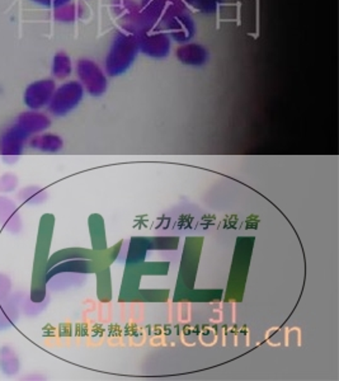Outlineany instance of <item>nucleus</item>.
I'll return each instance as SVG.
<instances>
[{
    "label": "nucleus",
    "instance_id": "8",
    "mask_svg": "<svg viewBox=\"0 0 339 381\" xmlns=\"http://www.w3.org/2000/svg\"><path fill=\"white\" fill-rule=\"evenodd\" d=\"M163 30L170 36V39L179 45L187 43L192 40L196 34V25L194 18L185 10H181L163 25Z\"/></svg>",
    "mask_w": 339,
    "mask_h": 381
},
{
    "label": "nucleus",
    "instance_id": "19",
    "mask_svg": "<svg viewBox=\"0 0 339 381\" xmlns=\"http://www.w3.org/2000/svg\"><path fill=\"white\" fill-rule=\"evenodd\" d=\"M18 186V178L12 173H7L0 177V194L13 192Z\"/></svg>",
    "mask_w": 339,
    "mask_h": 381
},
{
    "label": "nucleus",
    "instance_id": "6",
    "mask_svg": "<svg viewBox=\"0 0 339 381\" xmlns=\"http://www.w3.org/2000/svg\"><path fill=\"white\" fill-rule=\"evenodd\" d=\"M78 75L81 87L93 97L105 94L108 88V81L102 69L90 60H81L78 64Z\"/></svg>",
    "mask_w": 339,
    "mask_h": 381
},
{
    "label": "nucleus",
    "instance_id": "20",
    "mask_svg": "<svg viewBox=\"0 0 339 381\" xmlns=\"http://www.w3.org/2000/svg\"><path fill=\"white\" fill-rule=\"evenodd\" d=\"M10 290H12L10 280L4 275H0V302L8 299Z\"/></svg>",
    "mask_w": 339,
    "mask_h": 381
},
{
    "label": "nucleus",
    "instance_id": "7",
    "mask_svg": "<svg viewBox=\"0 0 339 381\" xmlns=\"http://www.w3.org/2000/svg\"><path fill=\"white\" fill-rule=\"evenodd\" d=\"M30 136L18 123L1 134L0 155L6 164H14L19 159V156L23 153L25 141Z\"/></svg>",
    "mask_w": 339,
    "mask_h": 381
},
{
    "label": "nucleus",
    "instance_id": "11",
    "mask_svg": "<svg viewBox=\"0 0 339 381\" xmlns=\"http://www.w3.org/2000/svg\"><path fill=\"white\" fill-rule=\"evenodd\" d=\"M0 225L13 234L22 230V218L13 200L0 196Z\"/></svg>",
    "mask_w": 339,
    "mask_h": 381
},
{
    "label": "nucleus",
    "instance_id": "13",
    "mask_svg": "<svg viewBox=\"0 0 339 381\" xmlns=\"http://www.w3.org/2000/svg\"><path fill=\"white\" fill-rule=\"evenodd\" d=\"M30 146L41 153H57L63 149L64 141L57 135L43 134V135H34L30 140Z\"/></svg>",
    "mask_w": 339,
    "mask_h": 381
},
{
    "label": "nucleus",
    "instance_id": "3",
    "mask_svg": "<svg viewBox=\"0 0 339 381\" xmlns=\"http://www.w3.org/2000/svg\"><path fill=\"white\" fill-rule=\"evenodd\" d=\"M138 6L147 23L161 28L170 17L187 9L183 0H141Z\"/></svg>",
    "mask_w": 339,
    "mask_h": 381
},
{
    "label": "nucleus",
    "instance_id": "22",
    "mask_svg": "<svg viewBox=\"0 0 339 381\" xmlns=\"http://www.w3.org/2000/svg\"><path fill=\"white\" fill-rule=\"evenodd\" d=\"M43 1H46L48 4H50V6H61V4H65L66 1H69V0H43Z\"/></svg>",
    "mask_w": 339,
    "mask_h": 381
},
{
    "label": "nucleus",
    "instance_id": "1",
    "mask_svg": "<svg viewBox=\"0 0 339 381\" xmlns=\"http://www.w3.org/2000/svg\"><path fill=\"white\" fill-rule=\"evenodd\" d=\"M138 52V36L125 28H120L113 37L111 49L105 57V73L110 76H120L135 63Z\"/></svg>",
    "mask_w": 339,
    "mask_h": 381
},
{
    "label": "nucleus",
    "instance_id": "9",
    "mask_svg": "<svg viewBox=\"0 0 339 381\" xmlns=\"http://www.w3.org/2000/svg\"><path fill=\"white\" fill-rule=\"evenodd\" d=\"M55 92L54 81H39L31 85L25 92V105L31 110H40L45 105H49L51 98Z\"/></svg>",
    "mask_w": 339,
    "mask_h": 381
},
{
    "label": "nucleus",
    "instance_id": "10",
    "mask_svg": "<svg viewBox=\"0 0 339 381\" xmlns=\"http://www.w3.org/2000/svg\"><path fill=\"white\" fill-rule=\"evenodd\" d=\"M177 59L183 65L200 68L209 63L210 54L209 50L200 43L187 42L178 48Z\"/></svg>",
    "mask_w": 339,
    "mask_h": 381
},
{
    "label": "nucleus",
    "instance_id": "12",
    "mask_svg": "<svg viewBox=\"0 0 339 381\" xmlns=\"http://www.w3.org/2000/svg\"><path fill=\"white\" fill-rule=\"evenodd\" d=\"M17 123L31 138V136L39 135L42 131L46 130L51 122H50L49 117L45 114H39V112H27L19 117Z\"/></svg>",
    "mask_w": 339,
    "mask_h": 381
},
{
    "label": "nucleus",
    "instance_id": "18",
    "mask_svg": "<svg viewBox=\"0 0 339 381\" xmlns=\"http://www.w3.org/2000/svg\"><path fill=\"white\" fill-rule=\"evenodd\" d=\"M70 73H72V64H70L69 57L66 56L65 54H59L55 57V63H54V74L56 75L57 78L64 79L66 76H69Z\"/></svg>",
    "mask_w": 339,
    "mask_h": 381
},
{
    "label": "nucleus",
    "instance_id": "2",
    "mask_svg": "<svg viewBox=\"0 0 339 381\" xmlns=\"http://www.w3.org/2000/svg\"><path fill=\"white\" fill-rule=\"evenodd\" d=\"M136 36L138 40V50L146 56L161 60L170 55L172 40L161 27H146L136 33Z\"/></svg>",
    "mask_w": 339,
    "mask_h": 381
},
{
    "label": "nucleus",
    "instance_id": "4",
    "mask_svg": "<svg viewBox=\"0 0 339 381\" xmlns=\"http://www.w3.org/2000/svg\"><path fill=\"white\" fill-rule=\"evenodd\" d=\"M84 88L81 83L69 81L54 92L49 103V111L55 116H65L75 110L83 99Z\"/></svg>",
    "mask_w": 339,
    "mask_h": 381
},
{
    "label": "nucleus",
    "instance_id": "21",
    "mask_svg": "<svg viewBox=\"0 0 339 381\" xmlns=\"http://www.w3.org/2000/svg\"><path fill=\"white\" fill-rule=\"evenodd\" d=\"M56 17L61 21H73L74 18L76 17V8L72 6L64 7L57 12Z\"/></svg>",
    "mask_w": 339,
    "mask_h": 381
},
{
    "label": "nucleus",
    "instance_id": "16",
    "mask_svg": "<svg viewBox=\"0 0 339 381\" xmlns=\"http://www.w3.org/2000/svg\"><path fill=\"white\" fill-rule=\"evenodd\" d=\"M18 198L27 205H40L46 200V192L40 187H25L18 194Z\"/></svg>",
    "mask_w": 339,
    "mask_h": 381
},
{
    "label": "nucleus",
    "instance_id": "17",
    "mask_svg": "<svg viewBox=\"0 0 339 381\" xmlns=\"http://www.w3.org/2000/svg\"><path fill=\"white\" fill-rule=\"evenodd\" d=\"M183 1L186 6H189L191 8L196 9L203 14H212L218 12L220 6L225 0H183Z\"/></svg>",
    "mask_w": 339,
    "mask_h": 381
},
{
    "label": "nucleus",
    "instance_id": "15",
    "mask_svg": "<svg viewBox=\"0 0 339 381\" xmlns=\"http://www.w3.org/2000/svg\"><path fill=\"white\" fill-rule=\"evenodd\" d=\"M0 370L7 376H14L21 370V361L16 351L4 346L0 349Z\"/></svg>",
    "mask_w": 339,
    "mask_h": 381
},
{
    "label": "nucleus",
    "instance_id": "14",
    "mask_svg": "<svg viewBox=\"0 0 339 381\" xmlns=\"http://www.w3.org/2000/svg\"><path fill=\"white\" fill-rule=\"evenodd\" d=\"M21 300L19 296H14L10 300L0 302V329H6L14 325L19 316Z\"/></svg>",
    "mask_w": 339,
    "mask_h": 381
},
{
    "label": "nucleus",
    "instance_id": "5",
    "mask_svg": "<svg viewBox=\"0 0 339 381\" xmlns=\"http://www.w3.org/2000/svg\"><path fill=\"white\" fill-rule=\"evenodd\" d=\"M112 9L121 23V28L136 34L146 27H152L143 16L140 6L134 0H113Z\"/></svg>",
    "mask_w": 339,
    "mask_h": 381
}]
</instances>
